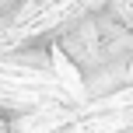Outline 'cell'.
Returning a JSON list of instances; mask_svg holds the SVG:
<instances>
[{
  "label": "cell",
  "mask_w": 133,
  "mask_h": 133,
  "mask_svg": "<svg viewBox=\"0 0 133 133\" xmlns=\"http://www.w3.org/2000/svg\"><path fill=\"white\" fill-rule=\"evenodd\" d=\"M25 4H28V0H0V18H4V21H14V14H18Z\"/></svg>",
  "instance_id": "obj_1"
},
{
  "label": "cell",
  "mask_w": 133,
  "mask_h": 133,
  "mask_svg": "<svg viewBox=\"0 0 133 133\" xmlns=\"http://www.w3.org/2000/svg\"><path fill=\"white\" fill-rule=\"evenodd\" d=\"M11 126H14V116H11V109L0 102V133H11Z\"/></svg>",
  "instance_id": "obj_2"
}]
</instances>
